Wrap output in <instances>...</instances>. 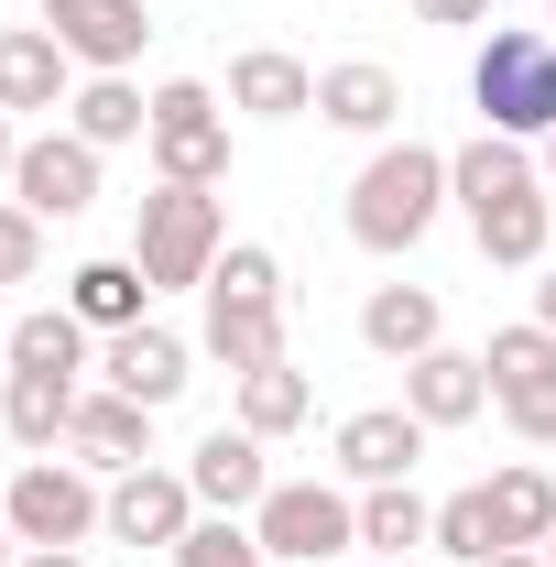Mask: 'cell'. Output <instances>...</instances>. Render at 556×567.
<instances>
[{
    "label": "cell",
    "mask_w": 556,
    "mask_h": 567,
    "mask_svg": "<svg viewBox=\"0 0 556 567\" xmlns=\"http://www.w3.org/2000/svg\"><path fill=\"white\" fill-rule=\"evenodd\" d=\"M447 197L470 208V240L481 262H546V229H556V197H546V164H524V142H459L447 153Z\"/></svg>",
    "instance_id": "1"
},
{
    "label": "cell",
    "mask_w": 556,
    "mask_h": 567,
    "mask_svg": "<svg viewBox=\"0 0 556 567\" xmlns=\"http://www.w3.org/2000/svg\"><path fill=\"white\" fill-rule=\"evenodd\" d=\"M197 295H208V360L229 371V382L284 360V262L262 251V240H229Z\"/></svg>",
    "instance_id": "2"
},
{
    "label": "cell",
    "mask_w": 556,
    "mask_h": 567,
    "mask_svg": "<svg viewBox=\"0 0 556 567\" xmlns=\"http://www.w3.org/2000/svg\"><path fill=\"white\" fill-rule=\"evenodd\" d=\"M436 208H447V153L436 142H382L360 164V186H349V240L393 262V251H415L436 229Z\"/></svg>",
    "instance_id": "3"
},
{
    "label": "cell",
    "mask_w": 556,
    "mask_h": 567,
    "mask_svg": "<svg viewBox=\"0 0 556 567\" xmlns=\"http://www.w3.org/2000/svg\"><path fill=\"white\" fill-rule=\"evenodd\" d=\"M229 251V218H218V186H153L132 208V262L153 295H197Z\"/></svg>",
    "instance_id": "4"
},
{
    "label": "cell",
    "mask_w": 556,
    "mask_h": 567,
    "mask_svg": "<svg viewBox=\"0 0 556 567\" xmlns=\"http://www.w3.org/2000/svg\"><path fill=\"white\" fill-rule=\"evenodd\" d=\"M470 99H481V132L502 142H546L556 132V33L546 22H502L470 66Z\"/></svg>",
    "instance_id": "5"
},
{
    "label": "cell",
    "mask_w": 556,
    "mask_h": 567,
    "mask_svg": "<svg viewBox=\"0 0 556 567\" xmlns=\"http://www.w3.org/2000/svg\"><path fill=\"white\" fill-rule=\"evenodd\" d=\"M142 153H153V175H164V186H218V175H229V121H218V87L164 76V87H153V132H142Z\"/></svg>",
    "instance_id": "6"
},
{
    "label": "cell",
    "mask_w": 556,
    "mask_h": 567,
    "mask_svg": "<svg viewBox=\"0 0 556 567\" xmlns=\"http://www.w3.org/2000/svg\"><path fill=\"white\" fill-rule=\"evenodd\" d=\"M0 513H11V535H22V546H87V535L110 524V492L87 481V458H33V470L11 481Z\"/></svg>",
    "instance_id": "7"
},
{
    "label": "cell",
    "mask_w": 556,
    "mask_h": 567,
    "mask_svg": "<svg viewBox=\"0 0 556 567\" xmlns=\"http://www.w3.org/2000/svg\"><path fill=\"white\" fill-rule=\"evenodd\" d=\"M251 535H262L274 557L317 567V557H349V546H360V502L328 492V481H274L262 513H251Z\"/></svg>",
    "instance_id": "8"
},
{
    "label": "cell",
    "mask_w": 556,
    "mask_h": 567,
    "mask_svg": "<svg viewBox=\"0 0 556 567\" xmlns=\"http://www.w3.org/2000/svg\"><path fill=\"white\" fill-rule=\"evenodd\" d=\"M186 524H197V492H186V470H121L110 481V546H186Z\"/></svg>",
    "instance_id": "9"
},
{
    "label": "cell",
    "mask_w": 556,
    "mask_h": 567,
    "mask_svg": "<svg viewBox=\"0 0 556 567\" xmlns=\"http://www.w3.org/2000/svg\"><path fill=\"white\" fill-rule=\"evenodd\" d=\"M11 197H22L33 218H87V208H99V142H76V132L22 142V164H11Z\"/></svg>",
    "instance_id": "10"
},
{
    "label": "cell",
    "mask_w": 556,
    "mask_h": 567,
    "mask_svg": "<svg viewBox=\"0 0 556 567\" xmlns=\"http://www.w3.org/2000/svg\"><path fill=\"white\" fill-rule=\"evenodd\" d=\"M44 33H55L87 76H121L142 55V33H153V11H142V0H44Z\"/></svg>",
    "instance_id": "11"
},
{
    "label": "cell",
    "mask_w": 556,
    "mask_h": 567,
    "mask_svg": "<svg viewBox=\"0 0 556 567\" xmlns=\"http://www.w3.org/2000/svg\"><path fill=\"white\" fill-rule=\"evenodd\" d=\"M99 371H110V393H132V404H153V415H164V404L197 382V350H186L175 328H153V317H142V328H110Z\"/></svg>",
    "instance_id": "12"
},
{
    "label": "cell",
    "mask_w": 556,
    "mask_h": 567,
    "mask_svg": "<svg viewBox=\"0 0 556 567\" xmlns=\"http://www.w3.org/2000/svg\"><path fill=\"white\" fill-rule=\"evenodd\" d=\"M425 436H436V425H425L415 404H371V415H349V425H339V481H360V492H382V481H415Z\"/></svg>",
    "instance_id": "13"
},
{
    "label": "cell",
    "mask_w": 556,
    "mask_h": 567,
    "mask_svg": "<svg viewBox=\"0 0 556 567\" xmlns=\"http://www.w3.org/2000/svg\"><path fill=\"white\" fill-rule=\"evenodd\" d=\"M186 492H197V513H262V492H274L262 436L251 425H208L197 458H186Z\"/></svg>",
    "instance_id": "14"
},
{
    "label": "cell",
    "mask_w": 556,
    "mask_h": 567,
    "mask_svg": "<svg viewBox=\"0 0 556 567\" xmlns=\"http://www.w3.org/2000/svg\"><path fill=\"white\" fill-rule=\"evenodd\" d=\"M76 99V55L44 33V22H0V110H66Z\"/></svg>",
    "instance_id": "15"
},
{
    "label": "cell",
    "mask_w": 556,
    "mask_h": 567,
    "mask_svg": "<svg viewBox=\"0 0 556 567\" xmlns=\"http://www.w3.org/2000/svg\"><path fill=\"white\" fill-rule=\"evenodd\" d=\"M66 458H87V470H110V481H121V470H142V458H153V404H132V393H110V382H99V393H76Z\"/></svg>",
    "instance_id": "16"
},
{
    "label": "cell",
    "mask_w": 556,
    "mask_h": 567,
    "mask_svg": "<svg viewBox=\"0 0 556 567\" xmlns=\"http://www.w3.org/2000/svg\"><path fill=\"white\" fill-rule=\"evenodd\" d=\"M317 121H328V132L382 142L393 121H404V76H393V66H371V55H349V66H328V76H317Z\"/></svg>",
    "instance_id": "17"
},
{
    "label": "cell",
    "mask_w": 556,
    "mask_h": 567,
    "mask_svg": "<svg viewBox=\"0 0 556 567\" xmlns=\"http://www.w3.org/2000/svg\"><path fill=\"white\" fill-rule=\"evenodd\" d=\"M229 110H251V121H306V110H317V66L284 55V44H251V55H229Z\"/></svg>",
    "instance_id": "18"
},
{
    "label": "cell",
    "mask_w": 556,
    "mask_h": 567,
    "mask_svg": "<svg viewBox=\"0 0 556 567\" xmlns=\"http://www.w3.org/2000/svg\"><path fill=\"white\" fill-rule=\"evenodd\" d=\"M404 404H415L425 425H470V415L491 404V360H470V350H447V339H436L425 360H404Z\"/></svg>",
    "instance_id": "19"
},
{
    "label": "cell",
    "mask_w": 556,
    "mask_h": 567,
    "mask_svg": "<svg viewBox=\"0 0 556 567\" xmlns=\"http://www.w3.org/2000/svg\"><path fill=\"white\" fill-rule=\"evenodd\" d=\"M436 328H447V306H436L425 284H371V306H360V339H371L382 360H425Z\"/></svg>",
    "instance_id": "20"
},
{
    "label": "cell",
    "mask_w": 556,
    "mask_h": 567,
    "mask_svg": "<svg viewBox=\"0 0 556 567\" xmlns=\"http://www.w3.org/2000/svg\"><path fill=\"white\" fill-rule=\"evenodd\" d=\"M0 425H11L33 458H55L66 425H76V382L66 371H11V382H0Z\"/></svg>",
    "instance_id": "21"
},
{
    "label": "cell",
    "mask_w": 556,
    "mask_h": 567,
    "mask_svg": "<svg viewBox=\"0 0 556 567\" xmlns=\"http://www.w3.org/2000/svg\"><path fill=\"white\" fill-rule=\"evenodd\" d=\"M481 492H491V535H502V546H546V535H556V481L535 470V458L491 470Z\"/></svg>",
    "instance_id": "22"
},
{
    "label": "cell",
    "mask_w": 556,
    "mask_h": 567,
    "mask_svg": "<svg viewBox=\"0 0 556 567\" xmlns=\"http://www.w3.org/2000/svg\"><path fill=\"white\" fill-rule=\"evenodd\" d=\"M66 132L99 142V153H110V142H142V132H153V99H142L132 76H87V87L66 99Z\"/></svg>",
    "instance_id": "23"
},
{
    "label": "cell",
    "mask_w": 556,
    "mask_h": 567,
    "mask_svg": "<svg viewBox=\"0 0 556 567\" xmlns=\"http://www.w3.org/2000/svg\"><path fill=\"white\" fill-rule=\"evenodd\" d=\"M306 415H317V382H306L295 360H274V371H240V415H229V425H251V436L274 447V436H295Z\"/></svg>",
    "instance_id": "24"
},
{
    "label": "cell",
    "mask_w": 556,
    "mask_h": 567,
    "mask_svg": "<svg viewBox=\"0 0 556 567\" xmlns=\"http://www.w3.org/2000/svg\"><path fill=\"white\" fill-rule=\"evenodd\" d=\"M11 371H87V317H76V306H33V317H11Z\"/></svg>",
    "instance_id": "25"
},
{
    "label": "cell",
    "mask_w": 556,
    "mask_h": 567,
    "mask_svg": "<svg viewBox=\"0 0 556 567\" xmlns=\"http://www.w3.org/2000/svg\"><path fill=\"white\" fill-rule=\"evenodd\" d=\"M66 306L87 317V328H142L153 284H142V262H132V251H121V262H76V274H66Z\"/></svg>",
    "instance_id": "26"
},
{
    "label": "cell",
    "mask_w": 556,
    "mask_h": 567,
    "mask_svg": "<svg viewBox=\"0 0 556 567\" xmlns=\"http://www.w3.org/2000/svg\"><path fill=\"white\" fill-rule=\"evenodd\" d=\"M360 546H371V557L436 546V502H415V481H382V492H360Z\"/></svg>",
    "instance_id": "27"
},
{
    "label": "cell",
    "mask_w": 556,
    "mask_h": 567,
    "mask_svg": "<svg viewBox=\"0 0 556 567\" xmlns=\"http://www.w3.org/2000/svg\"><path fill=\"white\" fill-rule=\"evenodd\" d=\"M175 567H274V546H262L240 513H197L186 546H175Z\"/></svg>",
    "instance_id": "28"
},
{
    "label": "cell",
    "mask_w": 556,
    "mask_h": 567,
    "mask_svg": "<svg viewBox=\"0 0 556 567\" xmlns=\"http://www.w3.org/2000/svg\"><path fill=\"white\" fill-rule=\"evenodd\" d=\"M436 557H459V567L502 557V535H491V492H447V502H436Z\"/></svg>",
    "instance_id": "29"
},
{
    "label": "cell",
    "mask_w": 556,
    "mask_h": 567,
    "mask_svg": "<svg viewBox=\"0 0 556 567\" xmlns=\"http://www.w3.org/2000/svg\"><path fill=\"white\" fill-rule=\"evenodd\" d=\"M33 274H44V218L22 197H0V284H33Z\"/></svg>",
    "instance_id": "30"
},
{
    "label": "cell",
    "mask_w": 556,
    "mask_h": 567,
    "mask_svg": "<svg viewBox=\"0 0 556 567\" xmlns=\"http://www.w3.org/2000/svg\"><path fill=\"white\" fill-rule=\"evenodd\" d=\"M415 22H447V33H470V22H491V0H415Z\"/></svg>",
    "instance_id": "31"
},
{
    "label": "cell",
    "mask_w": 556,
    "mask_h": 567,
    "mask_svg": "<svg viewBox=\"0 0 556 567\" xmlns=\"http://www.w3.org/2000/svg\"><path fill=\"white\" fill-rule=\"evenodd\" d=\"M22 567H87V546H22Z\"/></svg>",
    "instance_id": "32"
},
{
    "label": "cell",
    "mask_w": 556,
    "mask_h": 567,
    "mask_svg": "<svg viewBox=\"0 0 556 567\" xmlns=\"http://www.w3.org/2000/svg\"><path fill=\"white\" fill-rule=\"evenodd\" d=\"M11 164H22V132H11V110H0V186H11Z\"/></svg>",
    "instance_id": "33"
},
{
    "label": "cell",
    "mask_w": 556,
    "mask_h": 567,
    "mask_svg": "<svg viewBox=\"0 0 556 567\" xmlns=\"http://www.w3.org/2000/svg\"><path fill=\"white\" fill-rule=\"evenodd\" d=\"M481 567H546V546H502V557H481Z\"/></svg>",
    "instance_id": "34"
},
{
    "label": "cell",
    "mask_w": 556,
    "mask_h": 567,
    "mask_svg": "<svg viewBox=\"0 0 556 567\" xmlns=\"http://www.w3.org/2000/svg\"><path fill=\"white\" fill-rule=\"evenodd\" d=\"M535 328H556V274H546V284H535Z\"/></svg>",
    "instance_id": "35"
},
{
    "label": "cell",
    "mask_w": 556,
    "mask_h": 567,
    "mask_svg": "<svg viewBox=\"0 0 556 567\" xmlns=\"http://www.w3.org/2000/svg\"><path fill=\"white\" fill-rule=\"evenodd\" d=\"M0 567H22V535H11V513H0Z\"/></svg>",
    "instance_id": "36"
},
{
    "label": "cell",
    "mask_w": 556,
    "mask_h": 567,
    "mask_svg": "<svg viewBox=\"0 0 556 567\" xmlns=\"http://www.w3.org/2000/svg\"><path fill=\"white\" fill-rule=\"evenodd\" d=\"M546 186H556V132H546Z\"/></svg>",
    "instance_id": "37"
},
{
    "label": "cell",
    "mask_w": 556,
    "mask_h": 567,
    "mask_svg": "<svg viewBox=\"0 0 556 567\" xmlns=\"http://www.w3.org/2000/svg\"><path fill=\"white\" fill-rule=\"evenodd\" d=\"M0 350H11V317H0Z\"/></svg>",
    "instance_id": "38"
},
{
    "label": "cell",
    "mask_w": 556,
    "mask_h": 567,
    "mask_svg": "<svg viewBox=\"0 0 556 567\" xmlns=\"http://www.w3.org/2000/svg\"><path fill=\"white\" fill-rule=\"evenodd\" d=\"M546 33H556V0H546Z\"/></svg>",
    "instance_id": "39"
},
{
    "label": "cell",
    "mask_w": 556,
    "mask_h": 567,
    "mask_svg": "<svg viewBox=\"0 0 556 567\" xmlns=\"http://www.w3.org/2000/svg\"><path fill=\"white\" fill-rule=\"evenodd\" d=\"M546 567H556V535H546Z\"/></svg>",
    "instance_id": "40"
}]
</instances>
